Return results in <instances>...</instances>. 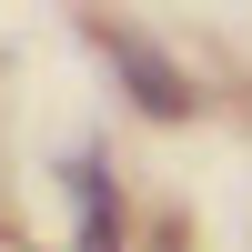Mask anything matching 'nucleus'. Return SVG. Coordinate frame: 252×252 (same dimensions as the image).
<instances>
[{
    "label": "nucleus",
    "instance_id": "1",
    "mask_svg": "<svg viewBox=\"0 0 252 252\" xmlns=\"http://www.w3.org/2000/svg\"><path fill=\"white\" fill-rule=\"evenodd\" d=\"M101 51L121 61V81H131V101H141L152 121H182V111H192V91H182V71H172V61L152 51V40H131V31H101Z\"/></svg>",
    "mask_w": 252,
    "mask_h": 252
},
{
    "label": "nucleus",
    "instance_id": "2",
    "mask_svg": "<svg viewBox=\"0 0 252 252\" xmlns=\"http://www.w3.org/2000/svg\"><path fill=\"white\" fill-rule=\"evenodd\" d=\"M71 192H81V252H121V202L101 192L91 161H71Z\"/></svg>",
    "mask_w": 252,
    "mask_h": 252
}]
</instances>
